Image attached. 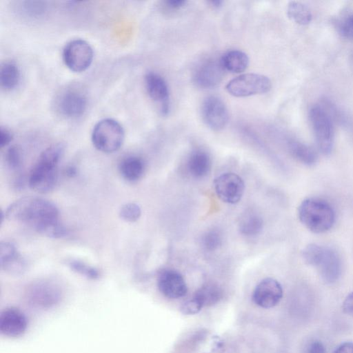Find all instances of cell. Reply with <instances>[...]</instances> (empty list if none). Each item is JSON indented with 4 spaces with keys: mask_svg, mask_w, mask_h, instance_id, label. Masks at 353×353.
Wrapping results in <instances>:
<instances>
[{
    "mask_svg": "<svg viewBox=\"0 0 353 353\" xmlns=\"http://www.w3.org/2000/svg\"><path fill=\"white\" fill-rule=\"evenodd\" d=\"M14 185L16 186L17 189H23L25 185V180L23 177H19L17 178Z\"/></svg>",
    "mask_w": 353,
    "mask_h": 353,
    "instance_id": "obj_40",
    "label": "cell"
},
{
    "mask_svg": "<svg viewBox=\"0 0 353 353\" xmlns=\"http://www.w3.org/2000/svg\"><path fill=\"white\" fill-rule=\"evenodd\" d=\"M225 70L232 73L245 71L249 65V57L241 50H232L226 52L220 59Z\"/></svg>",
    "mask_w": 353,
    "mask_h": 353,
    "instance_id": "obj_20",
    "label": "cell"
},
{
    "mask_svg": "<svg viewBox=\"0 0 353 353\" xmlns=\"http://www.w3.org/2000/svg\"><path fill=\"white\" fill-rule=\"evenodd\" d=\"M283 297V288L280 283L272 278L261 280L252 293L253 302L258 306L268 309L276 306Z\"/></svg>",
    "mask_w": 353,
    "mask_h": 353,
    "instance_id": "obj_11",
    "label": "cell"
},
{
    "mask_svg": "<svg viewBox=\"0 0 353 353\" xmlns=\"http://www.w3.org/2000/svg\"><path fill=\"white\" fill-rule=\"evenodd\" d=\"M12 140V134L6 128H1L0 130V146L3 148L7 146Z\"/></svg>",
    "mask_w": 353,
    "mask_h": 353,
    "instance_id": "obj_36",
    "label": "cell"
},
{
    "mask_svg": "<svg viewBox=\"0 0 353 353\" xmlns=\"http://www.w3.org/2000/svg\"><path fill=\"white\" fill-rule=\"evenodd\" d=\"M27 325L26 316L18 309L6 308L0 314V332L6 336L14 338L21 336Z\"/></svg>",
    "mask_w": 353,
    "mask_h": 353,
    "instance_id": "obj_16",
    "label": "cell"
},
{
    "mask_svg": "<svg viewBox=\"0 0 353 353\" xmlns=\"http://www.w3.org/2000/svg\"><path fill=\"white\" fill-rule=\"evenodd\" d=\"M67 265L74 272L87 278L96 279L99 276V272L97 269L82 261L78 259H70L67 261Z\"/></svg>",
    "mask_w": 353,
    "mask_h": 353,
    "instance_id": "obj_27",
    "label": "cell"
},
{
    "mask_svg": "<svg viewBox=\"0 0 353 353\" xmlns=\"http://www.w3.org/2000/svg\"><path fill=\"white\" fill-rule=\"evenodd\" d=\"M87 103V97L84 91L77 86L63 89L55 99L57 110L68 118L81 116L86 110Z\"/></svg>",
    "mask_w": 353,
    "mask_h": 353,
    "instance_id": "obj_7",
    "label": "cell"
},
{
    "mask_svg": "<svg viewBox=\"0 0 353 353\" xmlns=\"http://www.w3.org/2000/svg\"><path fill=\"white\" fill-rule=\"evenodd\" d=\"M141 215V210L139 205L134 203H125L119 210L120 217L125 221L132 223L137 221Z\"/></svg>",
    "mask_w": 353,
    "mask_h": 353,
    "instance_id": "obj_29",
    "label": "cell"
},
{
    "mask_svg": "<svg viewBox=\"0 0 353 353\" xmlns=\"http://www.w3.org/2000/svg\"><path fill=\"white\" fill-rule=\"evenodd\" d=\"M285 141L288 150L296 159L307 165L315 163L317 156L312 148L292 138L287 137Z\"/></svg>",
    "mask_w": 353,
    "mask_h": 353,
    "instance_id": "obj_21",
    "label": "cell"
},
{
    "mask_svg": "<svg viewBox=\"0 0 353 353\" xmlns=\"http://www.w3.org/2000/svg\"><path fill=\"white\" fill-rule=\"evenodd\" d=\"M272 88L270 79L256 73L242 74L225 85L227 92L236 97H245L268 92Z\"/></svg>",
    "mask_w": 353,
    "mask_h": 353,
    "instance_id": "obj_5",
    "label": "cell"
},
{
    "mask_svg": "<svg viewBox=\"0 0 353 353\" xmlns=\"http://www.w3.org/2000/svg\"><path fill=\"white\" fill-rule=\"evenodd\" d=\"M223 3V2L222 1H220V0H215V1H209V3L210 4V6H212L213 8H220L222 6Z\"/></svg>",
    "mask_w": 353,
    "mask_h": 353,
    "instance_id": "obj_41",
    "label": "cell"
},
{
    "mask_svg": "<svg viewBox=\"0 0 353 353\" xmlns=\"http://www.w3.org/2000/svg\"><path fill=\"white\" fill-rule=\"evenodd\" d=\"M28 295L34 305L46 306L58 301L60 291L55 284L41 281L32 285L28 291Z\"/></svg>",
    "mask_w": 353,
    "mask_h": 353,
    "instance_id": "obj_18",
    "label": "cell"
},
{
    "mask_svg": "<svg viewBox=\"0 0 353 353\" xmlns=\"http://www.w3.org/2000/svg\"><path fill=\"white\" fill-rule=\"evenodd\" d=\"M214 187L217 196L229 204L239 203L245 191L243 180L233 172H225L217 176L214 181Z\"/></svg>",
    "mask_w": 353,
    "mask_h": 353,
    "instance_id": "obj_9",
    "label": "cell"
},
{
    "mask_svg": "<svg viewBox=\"0 0 353 353\" xmlns=\"http://www.w3.org/2000/svg\"><path fill=\"white\" fill-rule=\"evenodd\" d=\"M287 15L294 23L305 26L312 19L310 9L301 2L290 1L287 6Z\"/></svg>",
    "mask_w": 353,
    "mask_h": 353,
    "instance_id": "obj_26",
    "label": "cell"
},
{
    "mask_svg": "<svg viewBox=\"0 0 353 353\" xmlns=\"http://www.w3.org/2000/svg\"><path fill=\"white\" fill-rule=\"evenodd\" d=\"M57 181V165L40 159H38L28 178L29 187L41 194L52 191Z\"/></svg>",
    "mask_w": 353,
    "mask_h": 353,
    "instance_id": "obj_8",
    "label": "cell"
},
{
    "mask_svg": "<svg viewBox=\"0 0 353 353\" xmlns=\"http://www.w3.org/2000/svg\"><path fill=\"white\" fill-rule=\"evenodd\" d=\"M21 73L17 65L12 61L2 63L0 69V83L6 90H12L17 87L20 82Z\"/></svg>",
    "mask_w": 353,
    "mask_h": 353,
    "instance_id": "obj_24",
    "label": "cell"
},
{
    "mask_svg": "<svg viewBox=\"0 0 353 353\" xmlns=\"http://www.w3.org/2000/svg\"><path fill=\"white\" fill-rule=\"evenodd\" d=\"M165 7L170 10H176L185 6L187 3L185 0H166L163 2Z\"/></svg>",
    "mask_w": 353,
    "mask_h": 353,
    "instance_id": "obj_35",
    "label": "cell"
},
{
    "mask_svg": "<svg viewBox=\"0 0 353 353\" xmlns=\"http://www.w3.org/2000/svg\"><path fill=\"white\" fill-rule=\"evenodd\" d=\"M203 307L193 298L185 301L180 307L181 313L185 315H193L199 313Z\"/></svg>",
    "mask_w": 353,
    "mask_h": 353,
    "instance_id": "obj_32",
    "label": "cell"
},
{
    "mask_svg": "<svg viewBox=\"0 0 353 353\" xmlns=\"http://www.w3.org/2000/svg\"><path fill=\"white\" fill-rule=\"evenodd\" d=\"M342 308L344 313L353 318V292L346 296L343 303Z\"/></svg>",
    "mask_w": 353,
    "mask_h": 353,
    "instance_id": "obj_34",
    "label": "cell"
},
{
    "mask_svg": "<svg viewBox=\"0 0 353 353\" xmlns=\"http://www.w3.org/2000/svg\"><path fill=\"white\" fill-rule=\"evenodd\" d=\"M316 268L322 279L327 283L336 282L341 274L342 263L337 252L330 248L325 247Z\"/></svg>",
    "mask_w": 353,
    "mask_h": 353,
    "instance_id": "obj_17",
    "label": "cell"
},
{
    "mask_svg": "<svg viewBox=\"0 0 353 353\" xmlns=\"http://www.w3.org/2000/svg\"><path fill=\"white\" fill-rule=\"evenodd\" d=\"M211 159L210 155L203 150L192 152L187 162V168L190 174L194 178H203L210 172L211 169Z\"/></svg>",
    "mask_w": 353,
    "mask_h": 353,
    "instance_id": "obj_19",
    "label": "cell"
},
{
    "mask_svg": "<svg viewBox=\"0 0 353 353\" xmlns=\"http://www.w3.org/2000/svg\"><path fill=\"white\" fill-rule=\"evenodd\" d=\"M325 247L311 243L307 245L303 250V258L305 262L312 266L316 267L322 256Z\"/></svg>",
    "mask_w": 353,
    "mask_h": 353,
    "instance_id": "obj_28",
    "label": "cell"
},
{
    "mask_svg": "<svg viewBox=\"0 0 353 353\" xmlns=\"http://www.w3.org/2000/svg\"><path fill=\"white\" fill-rule=\"evenodd\" d=\"M298 215L300 221L311 232L316 234L328 231L335 221L332 206L325 201L309 198L301 202Z\"/></svg>",
    "mask_w": 353,
    "mask_h": 353,
    "instance_id": "obj_2",
    "label": "cell"
},
{
    "mask_svg": "<svg viewBox=\"0 0 353 353\" xmlns=\"http://www.w3.org/2000/svg\"><path fill=\"white\" fill-rule=\"evenodd\" d=\"M309 118L319 150L330 154L334 143V129L330 114L321 106L314 105L309 111Z\"/></svg>",
    "mask_w": 353,
    "mask_h": 353,
    "instance_id": "obj_4",
    "label": "cell"
},
{
    "mask_svg": "<svg viewBox=\"0 0 353 353\" xmlns=\"http://www.w3.org/2000/svg\"><path fill=\"white\" fill-rule=\"evenodd\" d=\"M0 265L5 272L13 275L24 273L28 268L26 259L19 252L14 243L3 241L0 243Z\"/></svg>",
    "mask_w": 353,
    "mask_h": 353,
    "instance_id": "obj_15",
    "label": "cell"
},
{
    "mask_svg": "<svg viewBox=\"0 0 353 353\" xmlns=\"http://www.w3.org/2000/svg\"><path fill=\"white\" fill-rule=\"evenodd\" d=\"M221 235L216 230H209L203 236L202 244L205 249L208 251L217 250L221 245Z\"/></svg>",
    "mask_w": 353,
    "mask_h": 353,
    "instance_id": "obj_31",
    "label": "cell"
},
{
    "mask_svg": "<svg viewBox=\"0 0 353 353\" xmlns=\"http://www.w3.org/2000/svg\"><path fill=\"white\" fill-rule=\"evenodd\" d=\"M119 170L123 179L128 181H136L143 176L145 164L140 157L130 156L121 160Z\"/></svg>",
    "mask_w": 353,
    "mask_h": 353,
    "instance_id": "obj_22",
    "label": "cell"
},
{
    "mask_svg": "<svg viewBox=\"0 0 353 353\" xmlns=\"http://www.w3.org/2000/svg\"><path fill=\"white\" fill-rule=\"evenodd\" d=\"M6 163L11 170L19 168L23 161L21 149L18 145L10 146L6 153Z\"/></svg>",
    "mask_w": 353,
    "mask_h": 353,
    "instance_id": "obj_30",
    "label": "cell"
},
{
    "mask_svg": "<svg viewBox=\"0 0 353 353\" xmlns=\"http://www.w3.org/2000/svg\"><path fill=\"white\" fill-rule=\"evenodd\" d=\"M94 57L92 46L83 39H76L69 41L63 50L65 65L72 71L81 72L91 65Z\"/></svg>",
    "mask_w": 353,
    "mask_h": 353,
    "instance_id": "obj_6",
    "label": "cell"
},
{
    "mask_svg": "<svg viewBox=\"0 0 353 353\" xmlns=\"http://www.w3.org/2000/svg\"><path fill=\"white\" fill-rule=\"evenodd\" d=\"M263 227V221L260 215L255 212H245L240 219L239 230L240 232L248 236L259 234Z\"/></svg>",
    "mask_w": 353,
    "mask_h": 353,
    "instance_id": "obj_25",
    "label": "cell"
},
{
    "mask_svg": "<svg viewBox=\"0 0 353 353\" xmlns=\"http://www.w3.org/2000/svg\"><path fill=\"white\" fill-rule=\"evenodd\" d=\"M125 132L122 125L115 119L106 118L96 123L92 132L94 147L105 153L117 151L122 145Z\"/></svg>",
    "mask_w": 353,
    "mask_h": 353,
    "instance_id": "obj_3",
    "label": "cell"
},
{
    "mask_svg": "<svg viewBox=\"0 0 353 353\" xmlns=\"http://www.w3.org/2000/svg\"><path fill=\"white\" fill-rule=\"evenodd\" d=\"M339 30L343 37L353 39V14H350L343 21Z\"/></svg>",
    "mask_w": 353,
    "mask_h": 353,
    "instance_id": "obj_33",
    "label": "cell"
},
{
    "mask_svg": "<svg viewBox=\"0 0 353 353\" xmlns=\"http://www.w3.org/2000/svg\"><path fill=\"white\" fill-rule=\"evenodd\" d=\"M145 85L149 97L159 103L162 115L170 111L169 88L165 79L158 73L149 72L145 76Z\"/></svg>",
    "mask_w": 353,
    "mask_h": 353,
    "instance_id": "obj_13",
    "label": "cell"
},
{
    "mask_svg": "<svg viewBox=\"0 0 353 353\" xmlns=\"http://www.w3.org/2000/svg\"><path fill=\"white\" fill-rule=\"evenodd\" d=\"M225 71L220 59H208L196 68L194 81L200 88H212L221 81Z\"/></svg>",
    "mask_w": 353,
    "mask_h": 353,
    "instance_id": "obj_12",
    "label": "cell"
},
{
    "mask_svg": "<svg viewBox=\"0 0 353 353\" xmlns=\"http://www.w3.org/2000/svg\"><path fill=\"white\" fill-rule=\"evenodd\" d=\"M59 210L52 202L41 197L26 196L14 201L2 212L1 222L5 218L27 223L43 235L59 221Z\"/></svg>",
    "mask_w": 353,
    "mask_h": 353,
    "instance_id": "obj_1",
    "label": "cell"
},
{
    "mask_svg": "<svg viewBox=\"0 0 353 353\" xmlns=\"http://www.w3.org/2000/svg\"><path fill=\"white\" fill-rule=\"evenodd\" d=\"M157 285L161 293L168 299H175L185 296L188 287L183 276L174 270H164L158 276Z\"/></svg>",
    "mask_w": 353,
    "mask_h": 353,
    "instance_id": "obj_14",
    "label": "cell"
},
{
    "mask_svg": "<svg viewBox=\"0 0 353 353\" xmlns=\"http://www.w3.org/2000/svg\"><path fill=\"white\" fill-rule=\"evenodd\" d=\"M201 114L206 125L214 131L225 128L229 114L224 102L218 97L209 96L202 103Z\"/></svg>",
    "mask_w": 353,
    "mask_h": 353,
    "instance_id": "obj_10",
    "label": "cell"
},
{
    "mask_svg": "<svg viewBox=\"0 0 353 353\" xmlns=\"http://www.w3.org/2000/svg\"><path fill=\"white\" fill-rule=\"evenodd\" d=\"M65 174L68 177L72 178L77 175V171L76 168H74V166H69L67 168H65Z\"/></svg>",
    "mask_w": 353,
    "mask_h": 353,
    "instance_id": "obj_39",
    "label": "cell"
},
{
    "mask_svg": "<svg viewBox=\"0 0 353 353\" xmlns=\"http://www.w3.org/2000/svg\"><path fill=\"white\" fill-rule=\"evenodd\" d=\"M325 348L323 344L319 341L312 342L307 349V353H325Z\"/></svg>",
    "mask_w": 353,
    "mask_h": 353,
    "instance_id": "obj_37",
    "label": "cell"
},
{
    "mask_svg": "<svg viewBox=\"0 0 353 353\" xmlns=\"http://www.w3.org/2000/svg\"><path fill=\"white\" fill-rule=\"evenodd\" d=\"M333 353H353V343L345 342L339 345Z\"/></svg>",
    "mask_w": 353,
    "mask_h": 353,
    "instance_id": "obj_38",
    "label": "cell"
},
{
    "mask_svg": "<svg viewBox=\"0 0 353 353\" xmlns=\"http://www.w3.org/2000/svg\"><path fill=\"white\" fill-rule=\"evenodd\" d=\"M222 295V290L218 285L209 283L198 289L192 297L203 307L216 304Z\"/></svg>",
    "mask_w": 353,
    "mask_h": 353,
    "instance_id": "obj_23",
    "label": "cell"
}]
</instances>
